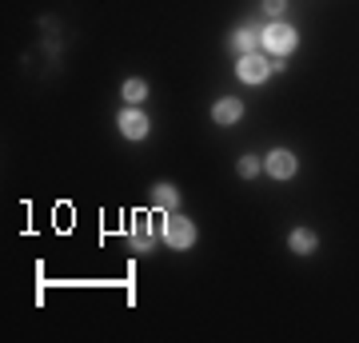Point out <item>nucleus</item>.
<instances>
[{
    "mask_svg": "<svg viewBox=\"0 0 359 343\" xmlns=\"http://www.w3.org/2000/svg\"><path fill=\"white\" fill-rule=\"evenodd\" d=\"M287 243H292V252H295V255H311V252H316V231L295 228L292 236H287Z\"/></svg>",
    "mask_w": 359,
    "mask_h": 343,
    "instance_id": "6e6552de",
    "label": "nucleus"
},
{
    "mask_svg": "<svg viewBox=\"0 0 359 343\" xmlns=\"http://www.w3.org/2000/svg\"><path fill=\"white\" fill-rule=\"evenodd\" d=\"M144 96H148V84H144V80H128V84H124V100L128 104H140Z\"/></svg>",
    "mask_w": 359,
    "mask_h": 343,
    "instance_id": "9b49d317",
    "label": "nucleus"
},
{
    "mask_svg": "<svg viewBox=\"0 0 359 343\" xmlns=\"http://www.w3.org/2000/svg\"><path fill=\"white\" fill-rule=\"evenodd\" d=\"M283 8H287V0H264V13L268 16H283Z\"/></svg>",
    "mask_w": 359,
    "mask_h": 343,
    "instance_id": "ddd939ff",
    "label": "nucleus"
},
{
    "mask_svg": "<svg viewBox=\"0 0 359 343\" xmlns=\"http://www.w3.org/2000/svg\"><path fill=\"white\" fill-rule=\"evenodd\" d=\"M256 44H264V32H256V28H240L236 32V48L240 52H256Z\"/></svg>",
    "mask_w": 359,
    "mask_h": 343,
    "instance_id": "9d476101",
    "label": "nucleus"
},
{
    "mask_svg": "<svg viewBox=\"0 0 359 343\" xmlns=\"http://www.w3.org/2000/svg\"><path fill=\"white\" fill-rule=\"evenodd\" d=\"M160 236H164L168 248H192L196 243V228L188 216H176V212H168V220L160 224Z\"/></svg>",
    "mask_w": 359,
    "mask_h": 343,
    "instance_id": "f257e3e1",
    "label": "nucleus"
},
{
    "mask_svg": "<svg viewBox=\"0 0 359 343\" xmlns=\"http://www.w3.org/2000/svg\"><path fill=\"white\" fill-rule=\"evenodd\" d=\"M240 116H244V104L236 100V96H228V100H219L216 108H212V120H216V124H236Z\"/></svg>",
    "mask_w": 359,
    "mask_h": 343,
    "instance_id": "423d86ee",
    "label": "nucleus"
},
{
    "mask_svg": "<svg viewBox=\"0 0 359 343\" xmlns=\"http://www.w3.org/2000/svg\"><path fill=\"white\" fill-rule=\"evenodd\" d=\"M120 132L128 136V140H144L148 136V116L128 108V112H120Z\"/></svg>",
    "mask_w": 359,
    "mask_h": 343,
    "instance_id": "20e7f679",
    "label": "nucleus"
},
{
    "mask_svg": "<svg viewBox=\"0 0 359 343\" xmlns=\"http://www.w3.org/2000/svg\"><path fill=\"white\" fill-rule=\"evenodd\" d=\"M264 48L276 52V56H287V52L295 48V28L283 25V20H276V25L264 28Z\"/></svg>",
    "mask_w": 359,
    "mask_h": 343,
    "instance_id": "f03ea898",
    "label": "nucleus"
},
{
    "mask_svg": "<svg viewBox=\"0 0 359 343\" xmlns=\"http://www.w3.org/2000/svg\"><path fill=\"white\" fill-rule=\"evenodd\" d=\"M268 172L276 180H292L295 176V156L287 152V148H276V152L268 156Z\"/></svg>",
    "mask_w": 359,
    "mask_h": 343,
    "instance_id": "39448f33",
    "label": "nucleus"
},
{
    "mask_svg": "<svg viewBox=\"0 0 359 343\" xmlns=\"http://www.w3.org/2000/svg\"><path fill=\"white\" fill-rule=\"evenodd\" d=\"M236 72H240V80L244 84H264L268 80V72H271V64L259 56V52H244L240 56V64H236Z\"/></svg>",
    "mask_w": 359,
    "mask_h": 343,
    "instance_id": "7ed1b4c3",
    "label": "nucleus"
},
{
    "mask_svg": "<svg viewBox=\"0 0 359 343\" xmlns=\"http://www.w3.org/2000/svg\"><path fill=\"white\" fill-rule=\"evenodd\" d=\"M240 176H259V160L256 156H244V160H240Z\"/></svg>",
    "mask_w": 359,
    "mask_h": 343,
    "instance_id": "f8f14e48",
    "label": "nucleus"
},
{
    "mask_svg": "<svg viewBox=\"0 0 359 343\" xmlns=\"http://www.w3.org/2000/svg\"><path fill=\"white\" fill-rule=\"evenodd\" d=\"M132 243H136V252H152V224H148V216H136V224H132Z\"/></svg>",
    "mask_w": 359,
    "mask_h": 343,
    "instance_id": "0eeeda50",
    "label": "nucleus"
},
{
    "mask_svg": "<svg viewBox=\"0 0 359 343\" xmlns=\"http://www.w3.org/2000/svg\"><path fill=\"white\" fill-rule=\"evenodd\" d=\"M152 200H156V208H160V212H172V208L180 203V191L172 188V184H156V188H152Z\"/></svg>",
    "mask_w": 359,
    "mask_h": 343,
    "instance_id": "1a4fd4ad",
    "label": "nucleus"
}]
</instances>
